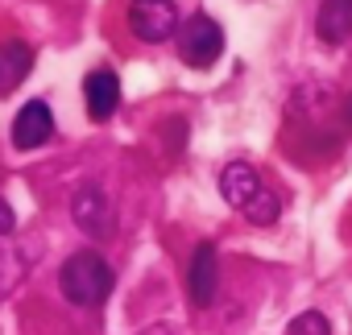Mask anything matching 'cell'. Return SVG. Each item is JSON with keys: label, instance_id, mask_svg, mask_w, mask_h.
I'll list each match as a JSON object with an SVG mask.
<instances>
[{"label": "cell", "instance_id": "cell-1", "mask_svg": "<svg viewBox=\"0 0 352 335\" xmlns=\"http://www.w3.org/2000/svg\"><path fill=\"white\" fill-rule=\"evenodd\" d=\"M112 281H116V277H112L108 261L96 257V253H75V257H67V265H63V273H58V286H63L67 302H75V306H100V302H108Z\"/></svg>", "mask_w": 352, "mask_h": 335}, {"label": "cell", "instance_id": "cell-2", "mask_svg": "<svg viewBox=\"0 0 352 335\" xmlns=\"http://www.w3.org/2000/svg\"><path fill=\"white\" fill-rule=\"evenodd\" d=\"M224 54V30L208 17V13H195L191 21L179 25V58L195 71H208L216 58Z\"/></svg>", "mask_w": 352, "mask_h": 335}, {"label": "cell", "instance_id": "cell-3", "mask_svg": "<svg viewBox=\"0 0 352 335\" xmlns=\"http://www.w3.org/2000/svg\"><path fill=\"white\" fill-rule=\"evenodd\" d=\"M129 25L141 42L157 46L166 38L179 34V9H174V0H133L129 5Z\"/></svg>", "mask_w": 352, "mask_h": 335}, {"label": "cell", "instance_id": "cell-4", "mask_svg": "<svg viewBox=\"0 0 352 335\" xmlns=\"http://www.w3.org/2000/svg\"><path fill=\"white\" fill-rule=\"evenodd\" d=\"M187 294H191V306H212L220 294V257H216V244H208V240L195 244V253H191Z\"/></svg>", "mask_w": 352, "mask_h": 335}, {"label": "cell", "instance_id": "cell-5", "mask_svg": "<svg viewBox=\"0 0 352 335\" xmlns=\"http://www.w3.org/2000/svg\"><path fill=\"white\" fill-rule=\"evenodd\" d=\"M71 211H75V224H79L87 236H96V240H108V236L116 232L112 203H108V195H104L100 187H83V191L75 195Z\"/></svg>", "mask_w": 352, "mask_h": 335}, {"label": "cell", "instance_id": "cell-6", "mask_svg": "<svg viewBox=\"0 0 352 335\" xmlns=\"http://www.w3.org/2000/svg\"><path fill=\"white\" fill-rule=\"evenodd\" d=\"M50 137H54V112H50V104L30 100V104L17 112V120H13V145H17V149H38V145H46Z\"/></svg>", "mask_w": 352, "mask_h": 335}, {"label": "cell", "instance_id": "cell-7", "mask_svg": "<svg viewBox=\"0 0 352 335\" xmlns=\"http://www.w3.org/2000/svg\"><path fill=\"white\" fill-rule=\"evenodd\" d=\"M261 191H265V187H261V178H257L253 165H245V161L224 165V174H220V195H224V203H228V207L245 211Z\"/></svg>", "mask_w": 352, "mask_h": 335}, {"label": "cell", "instance_id": "cell-8", "mask_svg": "<svg viewBox=\"0 0 352 335\" xmlns=\"http://www.w3.org/2000/svg\"><path fill=\"white\" fill-rule=\"evenodd\" d=\"M83 104H87L91 120H108L120 104V79L112 71H91L83 79Z\"/></svg>", "mask_w": 352, "mask_h": 335}, {"label": "cell", "instance_id": "cell-9", "mask_svg": "<svg viewBox=\"0 0 352 335\" xmlns=\"http://www.w3.org/2000/svg\"><path fill=\"white\" fill-rule=\"evenodd\" d=\"M315 34L327 46H340L352 38V0H323L315 13Z\"/></svg>", "mask_w": 352, "mask_h": 335}, {"label": "cell", "instance_id": "cell-10", "mask_svg": "<svg viewBox=\"0 0 352 335\" xmlns=\"http://www.w3.org/2000/svg\"><path fill=\"white\" fill-rule=\"evenodd\" d=\"M34 71V50L25 42H5L0 46V95H13L25 75Z\"/></svg>", "mask_w": 352, "mask_h": 335}, {"label": "cell", "instance_id": "cell-11", "mask_svg": "<svg viewBox=\"0 0 352 335\" xmlns=\"http://www.w3.org/2000/svg\"><path fill=\"white\" fill-rule=\"evenodd\" d=\"M34 269V253H30V244H5L0 249V302H5L17 286H21V277Z\"/></svg>", "mask_w": 352, "mask_h": 335}, {"label": "cell", "instance_id": "cell-12", "mask_svg": "<svg viewBox=\"0 0 352 335\" xmlns=\"http://www.w3.org/2000/svg\"><path fill=\"white\" fill-rule=\"evenodd\" d=\"M286 335H331V327H327V319H323L319 310H307V314H298V319L290 323Z\"/></svg>", "mask_w": 352, "mask_h": 335}, {"label": "cell", "instance_id": "cell-13", "mask_svg": "<svg viewBox=\"0 0 352 335\" xmlns=\"http://www.w3.org/2000/svg\"><path fill=\"white\" fill-rule=\"evenodd\" d=\"M13 228H17V216H13V207L0 199V236H13Z\"/></svg>", "mask_w": 352, "mask_h": 335}, {"label": "cell", "instance_id": "cell-14", "mask_svg": "<svg viewBox=\"0 0 352 335\" xmlns=\"http://www.w3.org/2000/svg\"><path fill=\"white\" fill-rule=\"evenodd\" d=\"M141 335H174V331H170V327H162V323H153V327H145Z\"/></svg>", "mask_w": 352, "mask_h": 335}, {"label": "cell", "instance_id": "cell-15", "mask_svg": "<svg viewBox=\"0 0 352 335\" xmlns=\"http://www.w3.org/2000/svg\"><path fill=\"white\" fill-rule=\"evenodd\" d=\"M348 120H352V104H348Z\"/></svg>", "mask_w": 352, "mask_h": 335}]
</instances>
